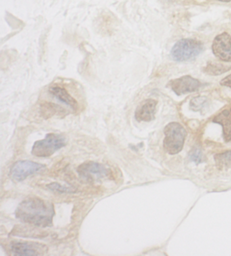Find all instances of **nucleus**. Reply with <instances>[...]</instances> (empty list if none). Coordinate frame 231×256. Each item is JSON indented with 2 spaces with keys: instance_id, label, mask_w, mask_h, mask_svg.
Instances as JSON below:
<instances>
[{
  "instance_id": "f257e3e1",
  "label": "nucleus",
  "mask_w": 231,
  "mask_h": 256,
  "mask_svg": "<svg viewBox=\"0 0 231 256\" xmlns=\"http://www.w3.org/2000/svg\"><path fill=\"white\" fill-rule=\"evenodd\" d=\"M54 215V205L38 198L22 200L15 211V217L18 220L40 228L52 226Z\"/></svg>"
},
{
  "instance_id": "f03ea898",
  "label": "nucleus",
  "mask_w": 231,
  "mask_h": 256,
  "mask_svg": "<svg viewBox=\"0 0 231 256\" xmlns=\"http://www.w3.org/2000/svg\"><path fill=\"white\" fill-rule=\"evenodd\" d=\"M164 134L166 137L164 141V147L166 152L170 154L180 152L184 146L187 135L184 128L180 124L172 122L166 126Z\"/></svg>"
},
{
  "instance_id": "7ed1b4c3",
  "label": "nucleus",
  "mask_w": 231,
  "mask_h": 256,
  "mask_svg": "<svg viewBox=\"0 0 231 256\" xmlns=\"http://www.w3.org/2000/svg\"><path fill=\"white\" fill-rule=\"evenodd\" d=\"M202 42L194 39L179 40L171 50V56L178 62H184L196 58L204 51Z\"/></svg>"
},
{
  "instance_id": "20e7f679",
  "label": "nucleus",
  "mask_w": 231,
  "mask_h": 256,
  "mask_svg": "<svg viewBox=\"0 0 231 256\" xmlns=\"http://www.w3.org/2000/svg\"><path fill=\"white\" fill-rule=\"evenodd\" d=\"M66 140L64 136L50 133L44 139L36 141L32 147V154L38 158H49L57 150L66 146Z\"/></svg>"
},
{
  "instance_id": "39448f33",
  "label": "nucleus",
  "mask_w": 231,
  "mask_h": 256,
  "mask_svg": "<svg viewBox=\"0 0 231 256\" xmlns=\"http://www.w3.org/2000/svg\"><path fill=\"white\" fill-rule=\"evenodd\" d=\"M77 172L82 178L91 182L106 178L112 174V170L110 168L94 162H84L78 168Z\"/></svg>"
},
{
  "instance_id": "423d86ee",
  "label": "nucleus",
  "mask_w": 231,
  "mask_h": 256,
  "mask_svg": "<svg viewBox=\"0 0 231 256\" xmlns=\"http://www.w3.org/2000/svg\"><path fill=\"white\" fill-rule=\"evenodd\" d=\"M45 168L43 164L28 160H20L15 162L11 166L10 170V176L16 182H22L30 176L39 172Z\"/></svg>"
},
{
  "instance_id": "0eeeda50",
  "label": "nucleus",
  "mask_w": 231,
  "mask_h": 256,
  "mask_svg": "<svg viewBox=\"0 0 231 256\" xmlns=\"http://www.w3.org/2000/svg\"><path fill=\"white\" fill-rule=\"evenodd\" d=\"M203 86V83L190 76H184L171 80L168 84V86L178 96L194 92L201 88Z\"/></svg>"
},
{
  "instance_id": "6e6552de",
  "label": "nucleus",
  "mask_w": 231,
  "mask_h": 256,
  "mask_svg": "<svg viewBox=\"0 0 231 256\" xmlns=\"http://www.w3.org/2000/svg\"><path fill=\"white\" fill-rule=\"evenodd\" d=\"M214 54L219 60L231 62V36L226 32L220 34L214 40Z\"/></svg>"
},
{
  "instance_id": "1a4fd4ad",
  "label": "nucleus",
  "mask_w": 231,
  "mask_h": 256,
  "mask_svg": "<svg viewBox=\"0 0 231 256\" xmlns=\"http://www.w3.org/2000/svg\"><path fill=\"white\" fill-rule=\"evenodd\" d=\"M10 250L14 256H36L44 255L47 247L38 242H14L10 244Z\"/></svg>"
},
{
  "instance_id": "9d476101",
  "label": "nucleus",
  "mask_w": 231,
  "mask_h": 256,
  "mask_svg": "<svg viewBox=\"0 0 231 256\" xmlns=\"http://www.w3.org/2000/svg\"><path fill=\"white\" fill-rule=\"evenodd\" d=\"M49 93L55 97L60 102L64 103L68 108H72L74 112L79 110V104L74 98L68 90L58 84H54L50 86L48 89Z\"/></svg>"
},
{
  "instance_id": "9b49d317",
  "label": "nucleus",
  "mask_w": 231,
  "mask_h": 256,
  "mask_svg": "<svg viewBox=\"0 0 231 256\" xmlns=\"http://www.w3.org/2000/svg\"><path fill=\"white\" fill-rule=\"evenodd\" d=\"M158 101L154 99H147L141 102L136 110L135 119L137 121L148 122L154 119Z\"/></svg>"
},
{
  "instance_id": "f8f14e48",
  "label": "nucleus",
  "mask_w": 231,
  "mask_h": 256,
  "mask_svg": "<svg viewBox=\"0 0 231 256\" xmlns=\"http://www.w3.org/2000/svg\"><path fill=\"white\" fill-rule=\"evenodd\" d=\"M213 122L222 126L223 134L226 142L231 141V108L222 110L214 118Z\"/></svg>"
},
{
  "instance_id": "ddd939ff",
  "label": "nucleus",
  "mask_w": 231,
  "mask_h": 256,
  "mask_svg": "<svg viewBox=\"0 0 231 256\" xmlns=\"http://www.w3.org/2000/svg\"><path fill=\"white\" fill-rule=\"evenodd\" d=\"M40 114L44 119L48 120L57 114H61L64 110L60 105L52 102H43L40 104Z\"/></svg>"
},
{
  "instance_id": "4468645a",
  "label": "nucleus",
  "mask_w": 231,
  "mask_h": 256,
  "mask_svg": "<svg viewBox=\"0 0 231 256\" xmlns=\"http://www.w3.org/2000/svg\"><path fill=\"white\" fill-rule=\"evenodd\" d=\"M231 70V66L216 62H209L204 68V72L209 76H217Z\"/></svg>"
},
{
  "instance_id": "2eb2a0df",
  "label": "nucleus",
  "mask_w": 231,
  "mask_h": 256,
  "mask_svg": "<svg viewBox=\"0 0 231 256\" xmlns=\"http://www.w3.org/2000/svg\"><path fill=\"white\" fill-rule=\"evenodd\" d=\"M216 164L219 170H227L231 168V150L216 154Z\"/></svg>"
},
{
  "instance_id": "dca6fc26",
  "label": "nucleus",
  "mask_w": 231,
  "mask_h": 256,
  "mask_svg": "<svg viewBox=\"0 0 231 256\" xmlns=\"http://www.w3.org/2000/svg\"><path fill=\"white\" fill-rule=\"evenodd\" d=\"M208 98L205 96H198L192 99L190 102V108L194 112L203 110L207 104Z\"/></svg>"
},
{
  "instance_id": "f3484780",
  "label": "nucleus",
  "mask_w": 231,
  "mask_h": 256,
  "mask_svg": "<svg viewBox=\"0 0 231 256\" xmlns=\"http://www.w3.org/2000/svg\"><path fill=\"white\" fill-rule=\"evenodd\" d=\"M47 188L52 191L60 192V194H72L75 192V190L70 187L63 186L57 182L51 183L47 185Z\"/></svg>"
},
{
  "instance_id": "a211bd4d",
  "label": "nucleus",
  "mask_w": 231,
  "mask_h": 256,
  "mask_svg": "<svg viewBox=\"0 0 231 256\" xmlns=\"http://www.w3.org/2000/svg\"><path fill=\"white\" fill-rule=\"evenodd\" d=\"M189 158L196 164H201L203 161L202 152L198 148H194V150H192L190 154H189Z\"/></svg>"
},
{
  "instance_id": "6ab92c4d",
  "label": "nucleus",
  "mask_w": 231,
  "mask_h": 256,
  "mask_svg": "<svg viewBox=\"0 0 231 256\" xmlns=\"http://www.w3.org/2000/svg\"><path fill=\"white\" fill-rule=\"evenodd\" d=\"M220 85L223 86L230 88L231 89V74L221 80Z\"/></svg>"
},
{
  "instance_id": "aec40b11",
  "label": "nucleus",
  "mask_w": 231,
  "mask_h": 256,
  "mask_svg": "<svg viewBox=\"0 0 231 256\" xmlns=\"http://www.w3.org/2000/svg\"><path fill=\"white\" fill-rule=\"evenodd\" d=\"M217 1L222 2H229L231 0H217Z\"/></svg>"
}]
</instances>
